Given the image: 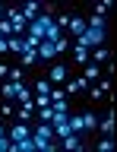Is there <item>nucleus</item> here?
<instances>
[{"label":"nucleus","instance_id":"6","mask_svg":"<svg viewBox=\"0 0 117 152\" xmlns=\"http://www.w3.org/2000/svg\"><path fill=\"white\" fill-rule=\"evenodd\" d=\"M111 60V51H105V48H89V64H108Z\"/></svg>","mask_w":117,"mask_h":152},{"label":"nucleus","instance_id":"27","mask_svg":"<svg viewBox=\"0 0 117 152\" xmlns=\"http://www.w3.org/2000/svg\"><path fill=\"white\" fill-rule=\"evenodd\" d=\"M51 104V95H35V108H48Z\"/></svg>","mask_w":117,"mask_h":152},{"label":"nucleus","instance_id":"11","mask_svg":"<svg viewBox=\"0 0 117 152\" xmlns=\"http://www.w3.org/2000/svg\"><path fill=\"white\" fill-rule=\"evenodd\" d=\"M67 124H70V130H73V133H86V124H82V114H73V111H70Z\"/></svg>","mask_w":117,"mask_h":152},{"label":"nucleus","instance_id":"22","mask_svg":"<svg viewBox=\"0 0 117 152\" xmlns=\"http://www.w3.org/2000/svg\"><path fill=\"white\" fill-rule=\"evenodd\" d=\"M82 124H86V130H95V127H98V117L92 111H82Z\"/></svg>","mask_w":117,"mask_h":152},{"label":"nucleus","instance_id":"33","mask_svg":"<svg viewBox=\"0 0 117 152\" xmlns=\"http://www.w3.org/2000/svg\"><path fill=\"white\" fill-rule=\"evenodd\" d=\"M3 13H7V7H0V19H3Z\"/></svg>","mask_w":117,"mask_h":152},{"label":"nucleus","instance_id":"18","mask_svg":"<svg viewBox=\"0 0 117 152\" xmlns=\"http://www.w3.org/2000/svg\"><path fill=\"white\" fill-rule=\"evenodd\" d=\"M22 66H35V64H38V51H22Z\"/></svg>","mask_w":117,"mask_h":152},{"label":"nucleus","instance_id":"4","mask_svg":"<svg viewBox=\"0 0 117 152\" xmlns=\"http://www.w3.org/2000/svg\"><path fill=\"white\" fill-rule=\"evenodd\" d=\"M89 86H92V83H89L86 76H76V79H67V86H63V92H67V95H76V92H86Z\"/></svg>","mask_w":117,"mask_h":152},{"label":"nucleus","instance_id":"15","mask_svg":"<svg viewBox=\"0 0 117 152\" xmlns=\"http://www.w3.org/2000/svg\"><path fill=\"white\" fill-rule=\"evenodd\" d=\"M16 98H19V102L25 104V102H32V98H35V92H32V89H29L25 83H19V89H16Z\"/></svg>","mask_w":117,"mask_h":152},{"label":"nucleus","instance_id":"16","mask_svg":"<svg viewBox=\"0 0 117 152\" xmlns=\"http://www.w3.org/2000/svg\"><path fill=\"white\" fill-rule=\"evenodd\" d=\"M35 114H38V117H35V121H54V104H48V108H35Z\"/></svg>","mask_w":117,"mask_h":152},{"label":"nucleus","instance_id":"21","mask_svg":"<svg viewBox=\"0 0 117 152\" xmlns=\"http://www.w3.org/2000/svg\"><path fill=\"white\" fill-rule=\"evenodd\" d=\"M16 89H19V83L7 79V83H3V98H16Z\"/></svg>","mask_w":117,"mask_h":152},{"label":"nucleus","instance_id":"3","mask_svg":"<svg viewBox=\"0 0 117 152\" xmlns=\"http://www.w3.org/2000/svg\"><path fill=\"white\" fill-rule=\"evenodd\" d=\"M48 76H51V86H63V83H67V76H70V66L67 64H54Z\"/></svg>","mask_w":117,"mask_h":152},{"label":"nucleus","instance_id":"14","mask_svg":"<svg viewBox=\"0 0 117 152\" xmlns=\"http://www.w3.org/2000/svg\"><path fill=\"white\" fill-rule=\"evenodd\" d=\"M73 60H76V66H86V64H89V48L76 45V51H73Z\"/></svg>","mask_w":117,"mask_h":152},{"label":"nucleus","instance_id":"31","mask_svg":"<svg viewBox=\"0 0 117 152\" xmlns=\"http://www.w3.org/2000/svg\"><path fill=\"white\" fill-rule=\"evenodd\" d=\"M10 48H7V38H0V54H7Z\"/></svg>","mask_w":117,"mask_h":152},{"label":"nucleus","instance_id":"24","mask_svg":"<svg viewBox=\"0 0 117 152\" xmlns=\"http://www.w3.org/2000/svg\"><path fill=\"white\" fill-rule=\"evenodd\" d=\"M86 26H89V28H105V19L92 13V19H86Z\"/></svg>","mask_w":117,"mask_h":152},{"label":"nucleus","instance_id":"25","mask_svg":"<svg viewBox=\"0 0 117 152\" xmlns=\"http://www.w3.org/2000/svg\"><path fill=\"white\" fill-rule=\"evenodd\" d=\"M7 79H13V83H22V66H10V76Z\"/></svg>","mask_w":117,"mask_h":152},{"label":"nucleus","instance_id":"5","mask_svg":"<svg viewBox=\"0 0 117 152\" xmlns=\"http://www.w3.org/2000/svg\"><path fill=\"white\" fill-rule=\"evenodd\" d=\"M86 92H89V98H92V102H98L101 95H108V92H111V79H101L98 86H89Z\"/></svg>","mask_w":117,"mask_h":152},{"label":"nucleus","instance_id":"2","mask_svg":"<svg viewBox=\"0 0 117 152\" xmlns=\"http://www.w3.org/2000/svg\"><path fill=\"white\" fill-rule=\"evenodd\" d=\"M7 136H10V142H19V140H25V136H32V127L25 121H16L13 127H7Z\"/></svg>","mask_w":117,"mask_h":152},{"label":"nucleus","instance_id":"9","mask_svg":"<svg viewBox=\"0 0 117 152\" xmlns=\"http://www.w3.org/2000/svg\"><path fill=\"white\" fill-rule=\"evenodd\" d=\"M32 114H35V98H32V102H25V104H19V111H16V121L32 124Z\"/></svg>","mask_w":117,"mask_h":152},{"label":"nucleus","instance_id":"7","mask_svg":"<svg viewBox=\"0 0 117 152\" xmlns=\"http://www.w3.org/2000/svg\"><path fill=\"white\" fill-rule=\"evenodd\" d=\"M86 28H89V26H86V19H82V16H76V13L70 16V26H67V32H70V35H76V38H79Z\"/></svg>","mask_w":117,"mask_h":152},{"label":"nucleus","instance_id":"1","mask_svg":"<svg viewBox=\"0 0 117 152\" xmlns=\"http://www.w3.org/2000/svg\"><path fill=\"white\" fill-rule=\"evenodd\" d=\"M105 38H108V28H86V32L76 38V45H82V48H101Z\"/></svg>","mask_w":117,"mask_h":152},{"label":"nucleus","instance_id":"20","mask_svg":"<svg viewBox=\"0 0 117 152\" xmlns=\"http://www.w3.org/2000/svg\"><path fill=\"white\" fill-rule=\"evenodd\" d=\"M108 13H111V0H98V3H95V16L105 19Z\"/></svg>","mask_w":117,"mask_h":152},{"label":"nucleus","instance_id":"19","mask_svg":"<svg viewBox=\"0 0 117 152\" xmlns=\"http://www.w3.org/2000/svg\"><path fill=\"white\" fill-rule=\"evenodd\" d=\"M7 48L16 51V54H22V35H10V38H7Z\"/></svg>","mask_w":117,"mask_h":152},{"label":"nucleus","instance_id":"28","mask_svg":"<svg viewBox=\"0 0 117 152\" xmlns=\"http://www.w3.org/2000/svg\"><path fill=\"white\" fill-rule=\"evenodd\" d=\"M7 76H10V64H3V60H0V79H7Z\"/></svg>","mask_w":117,"mask_h":152},{"label":"nucleus","instance_id":"26","mask_svg":"<svg viewBox=\"0 0 117 152\" xmlns=\"http://www.w3.org/2000/svg\"><path fill=\"white\" fill-rule=\"evenodd\" d=\"M98 149H101V152H108V149H114V136H105V140L98 142Z\"/></svg>","mask_w":117,"mask_h":152},{"label":"nucleus","instance_id":"13","mask_svg":"<svg viewBox=\"0 0 117 152\" xmlns=\"http://www.w3.org/2000/svg\"><path fill=\"white\" fill-rule=\"evenodd\" d=\"M95 130H101L105 136H114V114H108L105 121H98V127H95Z\"/></svg>","mask_w":117,"mask_h":152},{"label":"nucleus","instance_id":"8","mask_svg":"<svg viewBox=\"0 0 117 152\" xmlns=\"http://www.w3.org/2000/svg\"><path fill=\"white\" fill-rule=\"evenodd\" d=\"M19 13L25 16V22H32V19H38L41 13H44V10H41V3H35V0H32V3H25V7H22Z\"/></svg>","mask_w":117,"mask_h":152},{"label":"nucleus","instance_id":"30","mask_svg":"<svg viewBox=\"0 0 117 152\" xmlns=\"http://www.w3.org/2000/svg\"><path fill=\"white\" fill-rule=\"evenodd\" d=\"M0 114H3V117H10V114H16V111H13V104H0Z\"/></svg>","mask_w":117,"mask_h":152},{"label":"nucleus","instance_id":"23","mask_svg":"<svg viewBox=\"0 0 117 152\" xmlns=\"http://www.w3.org/2000/svg\"><path fill=\"white\" fill-rule=\"evenodd\" d=\"M70 16H73V13H57V16H54V26H57V28H67L70 26Z\"/></svg>","mask_w":117,"mask_h":152},{"label":"nucleus","instance_id":"29","mask_svg":"<svg viewBox=\"0 0 117 152\" xmlns=\"http://www.w3.org/2000/svg\"><path fill=\"white\" fill-rule=\"evenodd\" d=\"M0 152H10V136H0Z\"/></svg>","mask_w":117,"mask_h":152},{"label":"nucleus","instance_id":"17","mask_svg":"<svg viewBox=\"0 0 117 152\" xmlns=\"http://www.w3.org/2000/svg\"><path fill=\"white\" fill-rule=\"evenodd\" d=\"M32 92L35 95H51V79H38V83L32 86Z\"/></svg>","mask_w":117,"mask_h":152},{"label":"nucleus","instance_id":"12","mask_svg":"<svg viewBox=\"0 0 117 152\" xmlns=\"http://www.w3.org/2000/svg\"><path fill=\"white\" fill-rule=\"evenodd\" d=\"M82 76H86L89 83H95V79H101V66L98 64H86L82 66Z\"/></svg>","mask_w":117,"mask_h":152},{"label":"nucleus","instance_id":"32","mask_svg":"<svg viewBox=\"0 0 117 152\" xmlns=\"http://www.w3.org/2000/svg\"><path fill=\"white\" fill-rule=\"evenodd\" d=\"M0 136H7V127H3V124H0Z\"/></svg>","mask_w":117,"mask_h":152},{"label":"nucleus","instance_id":"10","mask_svg":"<svg viewBox=\"0 0 117 152\" xmlns=\"http://www.w3.org/2000/svg\"><path fill=\"white\" fill-rule=\"evenodd\" d=\"M35 51H38V60H54V57H57V51H54V45H51V41H41Z\"/></svg>","mask_w":117,"mask_h":152}]
</instances>
